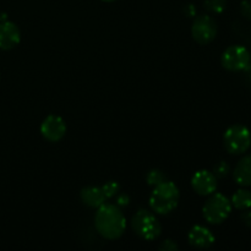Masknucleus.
Listing matches in <instances>:
<instances>
[{"instance_id": "1", "label": "nucleus", "mask_w": 251, "mask_h": 251, "mask_svg": "<svg viewBox=\"0 0 251 251\" xmlns=\"http://www.w3.org/2000/svg\"><path fill=\"white\" fill-rule=\"evenodd\" d=\"M95 227L104 239L117 240L126 229V220L117 205L103 203L95 215Z\"/></svg>"}, {"instance_id": "2", "label": "nucleus", "mask_w": 251, "mask_h": 251, "mask_svg": "<svg viewBox=\"0 0 251 251\" xmlns=\"http://www.w3.org/2000/svg\"><path fill=\"white\" fill-rule=\"evenodd\" d=\"M180 200V191L172 181L166 180L154 186L150 196V206L152 211L158 215H169L178 206Z\"/></svg>"}, {"instance_id": "3", "label": "nucleus", "mask_w": 251, "mask_h": 251, "mask_svg": "<svg viewBox=\"0 0 251 251\" xmlns=\"http://www.w3.org/2000/svg\"><path fill=\"white\" fill-rule=\"evenodd\" d=\"M132 230L141 239L152 242L162 233V225L158 218L149 210H139L131 220Z\"/></svg>"}, {"instance_id": "4", "label": "nucleus", "mask_w": 251, "mask_h": 251, "mask_svg": "<svg viewBox=\"0 0 251 251\" xmlns=\"http://www.w3.org/2000/svg\"><path fill=\"white\" fill-rule=\"evenodd\" d=\"M232 212L230 200L223 194H211L202 207V216L210 225H221Z\"/></svg>"}, {"instance_id": "5", "label": "nucleus", "mask_w": 251, "mask_h": 251, "mask_svg": "<svg viewBox=\"0 0 251 251\" xmlns=\"http://www.w3.org/2000/svg\"><path fill=\"white\" fill-rule=\"evenodd\" d=\"M223 146L230 154H243L251 146V132L247 126L235 124L228 127L223 135Z\"/></svg>"}, {"instance_id": "6", "label": "nucleus", "mask_w": 251, "mask_h": 251, "mask_svg": "<svg viewBox=\"0 0 251 251\" xmlns=\"http://www.w3.org/2000/svg\"><path fill=\"white\" fill-rule=\"evenodd\" d=\"M217 24L210 15L196 16L191 25V36L194 41L202 46L211 43L217 36Z\"/></svg>"}, {"instance_id": "7", "label": "nucleus", "mask_w": 251, "mask_h": 251, "mask_svg": "<svg viewBox=\"0 0 251 251\" xmlns=\"http://www.w3.org/2000/svg\"><path fill=\"white\" fill-rule=\"evenodd\" d=\"M251 56L249 50L243 46H230L223 51L221 63L228 71H243L249 66Z\"/></svg>"}, {"instance_id": "8", "label": "nucleus", "mask_w": 251, "mask_h": 251, "mask_svg": "<svg viewBox=\"0 0 251 251\" xmlns=\"http://www.w3.org/2000/svg\"><path fill=\"white\" fill-rule=\"evenodd\" d=\"M41 134L49 142L60 141L66 134L65 122L63 120V118L58 117V115H49L42 122Z\"/></svg>"}, {"instance_id": "9", "label": "nucleus", "mask_w": 251, "mask_h": 251, "mask_svg": "<svg viewBox=\"0 0 251 251\" xmlns=\"http://www.w3.org/2000/svg\"><path fill=\"white\" fill-rule=\"evenodd\" d=\"M191 186L194 191L200 196H210L217 190V178L213 172L201 169L191 178Z\"/></svg>"}, {"instance_id": "10", "label": "nucleus", "mask_w": 251, "mask_h": 251, "mask_svg": "<svg viewBox=\"0 0 251 251\" xmlns=\"http://www.w3.org/2000/svg\"><path fill=\"white\" fill-rule=\"evenodd\" d=\"M21 41L20 28L11 21L0 22V49L10 50Z\"/></svg>"}, {"instance_id": "11", "label": "nucleus", "mask_w": 251, "mask_h": 251, "mask_svg": "<svg viewBox=\"0 0 251 251\" xmlns=\"http://www.w3.org/2000/svg\"><path fill=\"white\" fill-rule=\"evenodd\" d=\"M189 244L196 249H210L215 244V235L203 226H194L188 235Z\"/></svg>"}, {"instance_id": "12", "label": "nucleus", "mask_w": 251, "mask_h": 251, "mask_svg": "<svg viewBox=\"0 0 251 251\" xmlns=\"http://www.w3.org/2000/svg\"><path fill=\"white\" fill-rule=\"evenodd\" d=\"M233 178L240 186H251V154L243 157L233 171Z\"/></svg>"}, {"instance_id": "13", "label": "nucleus", "mask_w": 251, "mask_h": 251, "mask_svg": "<svg viewBox=\"0 0 251 251\" xmlns=\"http://www.w3.org/2000/svg\"><path fill=\"white\" fill-rule=\"evenodd\" d=\"M80 198L83 205L90 208H98L103 203H105V200H107L102 189L97 188V186H86V188H83L80 193Z\"/></svg>"}, {"instance_id": "14", "label": "nucleus", "mask_w": 251, "mask_h": 251, "mask_svg": "<svg viewBox=\"0 0 251 251\" xmlns=\"http://www.w3.org/2000/svg\"><path fill=\"white\" fill-rule=\"evenodd\" d=\"M230 203H232V207L240 211L251 208V191L248 189H239L233 194Z\"/></svg>"}, {"instance_id": "15", "label": "nucleus", "mask_w": 251, "mask_h": 251, "mask_svg": "<svg viewBox=\"0 0 251 251\" xmlns=\"http://www.w3.org/2000/svg\"><path fill=\"white\" fill-rule=\"evenodd\" d=\"M167 180V176L164 174L163 171H161V169H151V171L147 173L146 176V181L147 184H149L150 186H157L159 185V184H162L163 181Z\"/></svg>"}, {"instance_id": "16", "label": "nucleus", "mask_w": 251, "mask_h": 251, "mask_svg": "<svg viewBox=\"0 0 251 251\" xmlns=\"http://www.w3.org/2000/svg\"><path fill=\"white\" fill-rule=\"evenodd\" d=\"M203 7L212 14H222L227 7V0H205Z\"/></svg>"}, {"instance_id": "17", "label": "nucleus", "mask_w": 251, "mask_h": 251, "mask_svg": "<svg viewBox=\"0 0 251 251\" xmlns=\"http://www.w3.org/2000/svg\"><path fill=\"white\" fill-rule=\"evenodd\" d=\"M100 189H102L105 199H107V200H109V199L115 198V196L119 194L120 185L117 183V181H108V183H105Z\"/></svg>"}, {"instance_id": "18", "label": "nucleus", "mask_w": 251, "mask_h": 251, "mask_svg": "<svg viewBox=\"0 0 251 251\" xmlns=\"http://www.w3.org/2000/svg\"><path fill=\"white\" fill-rule=\"evenodd\" d=\"M230 173V167L227 162L222 161L220 163H217L213 168V174L217 179H223L226 176H228V174Z\"/></svg>"}, {"instance_id": "19", "label": "nucleus", "mask_w": 251, "mask_h": 251, "mask_svg": "<svg viewBox=\"0 0 251 251\" xmlns=\"http://www.w3.org/2000/svg\"><path fill=\"white\" fill-rule=\"evenodd\" d=\"M158 249L162 251H176L179 250V245L176 244V242H174V240L166 239L159 244Z\"/></svg>"}, {"instance_id": "20", "label": "nucleus", "mask_w": 251, "mask_h": 251, "mask_svg": "<svg viewBox=\"0 0 251 251\" xmlns=\"http://www.w3.org/2000/svg\"><path fill=\"white\" fill-rule=\"evenodd\" d=\"M240 14L244 19L251 20V0H243L240 4Z\"/></svg>"}, {"instance_id": "21", "label": "nucleus", "mask_w": 251, "mask_h": 251, "mask_svg": "<svg viewBox=\"0 0 251 251\" xmlns=\"http://www.w3.org/2000/svg\"><path fill=\"white\" fill-rule=\"evenodd\" d=\"M115 205L119 208L127 207L130 205V196L127 194H120V195H117V203Z\"/></svg>"}, {"instance_id": "22", "label": "nucleus", "mask_w": 251, "mask_h": 251, "mask_svg": "<svg viewBox=\"0 0 251 251\" xmlns=\"http://www.w3.org/2000/svg\"><path fill=\"white\" fill-rule=\"evenodd\" d=\"M183 14L186 17H194L196 16V7L194 4H188L183 7Z\"/></svg>"}, {"instance_id": "23", "label": "nucleus", "mask_w": 251, "mask_h": 251, "mask_svg": "<svg viewBox=\"0 0 251 251\" xmlns=\"http://www.w3.org/2000/svg\"><path fill=\"white\" fill-rule=\"evenodd\" d=\"M240 218H242V222L244 223L247 227L251 228V210H250V208H248V210H244V212L242 213Z\"/></svg>"}, {"instance_id": "24", "label": "nucleus", "mask_w": 251, "mask_h": 251, "mask_svg": "<svg viewBox=\"0 0 251 251\" xmlns=\"http://www.w3.org/2000/svg\"><path fill=\"white\" fill-rule=\"evenodd\" d=\"M6 20H7V15L6 14L0 15V22H4V21H6Z\"/></svg>"}, {"instance_id": "25", "label": "nucleus", "mask_w": 251, "mask_h": 251, "mask_svg": "<svg viewBox=\"0 0 251 251\" xmlns=\"http://www.w3.org/2000/svg\"><path fill=\"white\" fill-rule=\"evenodd\" d=\"M102 1H105V2H113V1H115V0H102Z\"/></svg>"}]
</instances>
